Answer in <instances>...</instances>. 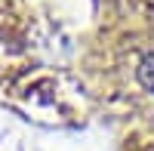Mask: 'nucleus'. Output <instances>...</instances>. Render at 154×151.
<instances>
[{
  "instance_id": "obj_1",
  "label": "nucleus",
  "mask_w": 154,
  "mask_h": 151,
  "mask_svg": "<svg viewBox=\"0 0 154 151\" xmlns=\"http://www.w3.org/2000/svg\"><path fill=\"white\" fill-rule=\"evenodd\" d=\"M139 77H142V83L148 86V90H154V56L145 59V65L139 68Z\"/></svg>"
}]
</instances>
